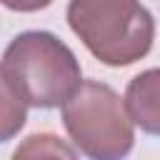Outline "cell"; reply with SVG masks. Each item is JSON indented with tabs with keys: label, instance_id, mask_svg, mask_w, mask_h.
<instances>
[{
	"label": "cell",
	"instance_id": "cell-3",
	"mask_svg": "<svg viewBox=\"0 0 160 160\" xmlns=\"http://www.w3.org/2000/svg\"><path fill=\"white\" fill-rule=\"evenodd\" d=\"M62 125L82 155L92 160H120L135 145V128L125 100L100 80H85L60 105Z\"/></svg>",
	"mask_w": 160,
	"mask_h": 160
},
{
	"label": "cell",
	"instance_id": "cell-7",
	"mask_svg": "<svg viewBox=\"0 0 160 160\" xmlns=\"http://www.w3.org/2000/svg\"><path fill=\"white\" fill-rule=\"evenodd\" d=\"M52 0H0V5H5L12 12H38L45 10Z\"/></svg>",
	"mask_w": 160,
	"mask_h": 160
},
{
	"label": "cell",
	"instance_id": "cell-6",
	"mask_svg": "<svg viewBox=\"0 0 160 160\" xmlns=\"http://www.w3.org/2000/svg\"><path fill=\"white\" fill-rule=\"evenodd\" d=\"M20 155H65V158H75V150L62 145L55 135H30L28 142L15 150V158H20Z\"/></svg>",
	"mask_w": 160,
	"mask_h": 160
},
{
	"label": "cell",
	"instance_id": "cell-1",
	"mask_svg": "<svg viewBox=\"0 0 160 160\" xmlns=\"http://www.w3.org/2000/svg\"><path fill=\"white\" fill-rule=\"evenodd\" d=\"M68 25L108 68L142 60L155 38V20L140 0H70Z\"/></svg>",
	"mask_w": 160,
	"mask_h": 160
},
{
	"label": "cell",
	"instance_id": "cell-5",
	"mask_svg": "<svg viewBox=\"0 0 160 160\" xmlns=\"http://www.w3.org/2000/svg\"><path fill=\"white\" fill-rule=\"evenodd\" d=\"M28 120V102L0 65V142L12 140Z\"/></svg>",
	"mask_w": 160,
	"mask_h": 160
},
{
	"label": "cell",
	"instance_id": "cell-2",
	"mask_svg": "<svg viewBox=\"0 0 160 160\" xmlns=\"http://www.w3.org/2000/svg\"><path fill=\"white\" fill-rule=\"evenodd\" d=\"M2 68L22 100L40 110L60 108L82 82L75 52L48 30H25L5 48Z\"/></svg>",
	"mask_w": 160,
	"mask_h": 160
},
{
	"label": "cell",
	"instance_id": "cell-4",
	"mask_svg": "<svg viewBox=\"0 0 160 160\" xmlns=\"http://www.w3.org/2000/svg\"><path fill=\"white\" fill-rule=\"evenodd\" d=\"M125 108L132 125L148 135H160V68L142 70L128 82Z\"/></svg>",
	"mask_w": 160,
	"mask_h": 160
}]
</instances>
